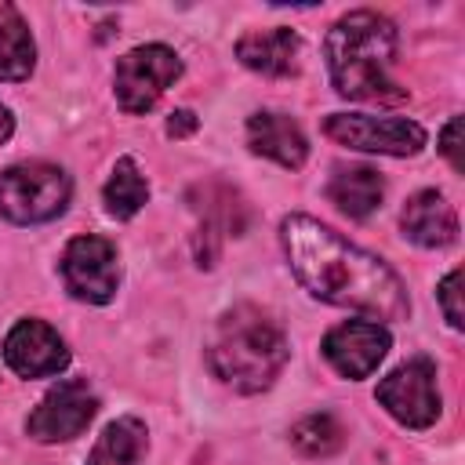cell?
<instances>
[{
    "label": "cell",
    "mask_w": 465,
    "mask_h": 465,
    "mask_svg": "<svg viewBox=\"0 0 465 465\" xmlns=\"http://www.w3.org/2000/svg\"><path fill=\"white\" fill-rule=\"evenodd\" d=\"M36 65V47L15 4H0V80H25Z\"/></svg>",
    "instance_id": "cell-17"
},
{
    "label": "cell",
    "mask_w": 465,
    "mask_h": 465,
    "mask_svg": "<svg viewBox=\"0 0 465 465\" xmlns=\"http://www.w3.org/2000/svg\"><path fill=\"white\" fill-rule=\"evenodd\" d=\"M280 240L298 283L331 305L367 312L374 320H403L411 312L400 276L371 251L341 240L309 214H287Z\"/></svg>",
    "instance_id": "cell-1"
},
{
    "label": "cell",
    "mask_w": 465,
    "mask_h": 465,
    "mask_svg": "<svg viewBox=\"0 0 465 465\" xmlns=\"http://www.w3.org/2000/svg\"><path fill=\"white\" fill-rule=\"evenodd\" d=\"M440 149H443V156L450 160L454 171L465 167V156H461V116H450V120H447V127H443V134H440Z\"/></svg>",
    "instance_id": "cell-21"
},
{
    "label": "cell",
    "mask_w": 465,
    "mask_h": 465,
    "mask_svg": "<svg viewBox=\"0 0 465 465\" xmlns=\"http://www.w3.org/2000/svg\"><path fill=\"white\" fill-rule=\"evenodd\" d=\"M327 196L341 214L367 218L371 211H378V203L385 196V182H381V174L374 167H349V171H338L331 178Z\"/></svg>",
    "instance_id": "cell-16"
},
{
    "label": "cell",
    "mask_w": 465,
    "mask_h": 465,
    "mask_svg": "<svg viewBox=\"0 0 465 465\" xmlns=\"http://www.w3.org/2000/svg\"><path fill=\"white\" fill-rule=\"evenodd\" d=\"M193 131H196V116H193L189 109H178V113L167 116V134H171V138H185V134H193Z\"/></svg>",
    "instance_id": "cell-22"
},
{
    "label": "cell",
    "mask_w": 465,
    "mask_h": 465,
    "mask_svg": "<svg viewBox=\"0 0 465 465\" xmlns=\"http://www.w3.org/2000/svg\"><path fill=\"white\" fill-rule=\"evenodd\" d=\"M298 54H302V44L283 25L254 29V33L236 40V58L247 69L265 73V76H291V73H298Z\"/></svg>",
    "instance_id": "cell-14"
},
{
    "label": "cell",
    "mask_w": 465,
    "mask_h": 465,
    "mask_svg": "<svg viewBox=\"0 0 465 465\" xmlns=\"http://www.w3.org/2000/svg\"><path fill=\"white\" fill-rule=\"evenodd\" d=\"M247 145H251V153L269 156L291 171H298L309 156V142H305L302 127L287 113H269V109H262L247 120Z\"/></svg>",
    "instance_id": "cell-12"
},
{
    "label": "cell",
    "mask_w": 465,
    "mask_h": 465,
    "mask_svg": "<svg viewBox=\"0 0 465 465\" xmlns=\"http://www.w3.org/2000/svg\"><path fill=\"white\" fill-rule=\"evenodd\" d=\"M11 131H15V116H11L7 105H0V145L11 138Z\"/></svg>",
    "instance_id": "cell-23"
},
{
    "label": "cell",
    "mask_w": 465,
    "mask_h": 465,
    "mask_svg": "<svg viewBox=\"0 0 465 465\" xmlns=\"http://www.w3.org/2000/svg\"><path fill=\"white\" fill-rule=\"evenodd\" d=\"M4 360L22 378H47L69 367V349L44 320H18L4 338Z\"/></svg>",
    "instance_id": "cell-10"
},
{
    "label": "cell",
    "mask_w": 465,
    "mask_h": 465,
    "mask_svg": "<svg viewBox=\"0 0 465 465\" xmlns=\"http://www.w3.org/2000/svg\"><path fill=\"white\" fill-rule=\"evenodd\" d=\"M62 280L73 298L87 305H105L116 294L120 283V265H116V247L102 236H76L69 240L62 254Z\"/></svg>",
    "instance_id": "cell-8"
},
{
    "label": "cell",
    "mask_w": 465,
    "mask_h": 465,
    "mask_svg": "<svg viewBox=\"0 0 465 465\" xmlns=\"http://www.w3.org/2000/svg\"><path fill=\"white\" fill-rule=\"evenodd\" d=\"M102 200H105V211H109L113 218H120V222L134 218V214L145 207V200H149V182L142 178V171H138V163H134L131 156H120V160H116V167H113V174H109V182H105V189H102Z\"/></svg>",
    "instance_id": "cell-18"
},
{
    "label": "cell",
    "mask_w": 465,
    "mask_h": 465,
    "mask_svg": "<svg viewBox=\"0 0 465 465\" xmlns=\"http://www.w3.org/2000/svg\"><path fill=\"white\" fill-rule=\"evenodd\" d=\"M98 411V396L87 389V381L69 378L47 389V396L36 403V411L25 418V432L36 443H62L80 436Z\"/></svg>",
    "instance_id": "cell-9"
},
{
    "label": "cell",
    "mask_w": 465,
    "mask_h": 465,
    "mask_svg": "<svg viewBox=\"0 0 465 465\" xmlns=\"http://www.w3.org/2000/svg\"><path fill=\"white\" fill-rule=\"evenodd\" d=\"M436 294H440V309H443L447 323H450L454 331H461V327H465V312H461V269L447 272Z\"/></svg>",
    "instance_id": "cell-20"
},
{
    "label": "cell",
    "mask_w": 465,
    "mask_h": 465,
    "mask_svg": "<svg viewBox=\"0 0 465 465\" xmlns=\"http://www.w3.org/2000/svg\"><path fill=\"white\" fill-rule=\"evenodd\" d=\"M389 331L371 320H349L327 331L323 356L341 378H367L389 352Z\"/></svg>",
    "instance_id": "cell-11"
},
{
    "label": "cell",
    "mask_w": 465,
    "mask_h": 465,
    "mask_svg": "<svg viewBox=\"0 0 465 465\" xmlns=\"http://www.w3.org/2000/svg\"><path fill=\"white\" fill-rule=\"evenodd\" d=\"M287 352V338L269 312H262L258 305H232L214 323L207 363L214 378H222L236 392H262L283 371Z\"/></svg>",
    "instance_id": "cell-3"
},
{
    "label": "cell",
    "mask_w": 465,
    "mask_h": 465,
    "mask_svg": "<svg viewBox=\"0 0 465 465\" xmlns=\"http://www.w3.org/2000/svg\"><path fill=\"white\" fill-rule=\"evenodd\" d=\"M291 443L305 458H327L345 443V429L331 414H305L302 421L291 425Z\"/></svg>",
    "instance_id": "cell-19"
},
{
    "label": "cell",
    "mask_w": 465,
    "mask_h": 465,
    "mask_svg": "<svg viewBox=\"0 0 465 465\" xmlns=\"http://www.w3.org/2000/svg\"><path fill=\"white\" fill-rule=\"evenodd\" d=\"M400 222H403L407 240H414L418 247H450L458 240V214L436 189L414 193Z\"/></svg>",
    "instance_id": "cell-13"
},
{
    "label": "cell",
    "mask_w": 465,
    "mask_h": 465,
    "mask_svg": "<svg viewBox=\"0 0 465 465\" xmlns=\"http://www.w3.org/2000/svg\"><path fill=\"white\" fill-rule=\"evenodd\" d=\"M327 138L360 153L414 156L425 145V127L407 116H367V113H331L323 120Z\"/></svg>",
    "instance_id": "cell-6"
},
{
    "label": "cell",
    "mask_w": 465,
    "mask_h": 465,
    "mask_svg": "<svg viewBox=\"0 0 465 465\" xmlns=\"http://www.w3.org/2000/svg\"><path fill=\"white\" fill-rule=\"evenodd\" d=\"M149 450V432L138 418L124 414L116 421L105 425V432L98 436V443L87 454V465H142Z\"/></svg>",
    "instance_id": "cell-15"
},
{
    "label": "cell",
    "mask_w": 465,
    "mask_h": 465,
    "mask_svg": "<svg viewBox=\"0 0 465 465\" xmlns=\"http://www.w3.org/2000/svg\"><path fill=\"white\" fill-rule=\"evenodd\" d=\"M182 76V62L171 47L163 44H145L127 51L124 58H116V102L124 113H149L160 94Z\"/></svg>",
    "instance_id": "cell-5"
},
{
    "label": "cell",
    "mask_w": 465,
    "mask_h": 465,
    "mask_svg": "<svg viewBox=\"0 0 465 465\" xmlns=\"http://www.w3.org/2000/svg\"><path fill=\"white\" fill-rule=\"evenodd\" d=\"M331 84L356 102H400L403 87L389 76L396 58V25L378 11H352L338 18L323 44Z\"/></svg>",
    "instance_id": "cell-2"
},
{
    "label": "cell",
    "mask_w": 465,
    "mask_h": 465,
    "mask_svg": "<svg viewBox=\"0 0 465 465\" xmlns=\"http://www.w3.org/2000/svg\"><path fill=\"white\" fill-rule=\"evenodd\" d=\"M378 403L407 429H429L440 418V389L436 367L425 356L400 363L392 374L378 381Z\"/></svg>",
    "instance_id": "cell-7"
},
{
    "label": "cell",
    "mask_w": 465,
    "mask_h": 465,
    "mask_svg": "<svg viewBox=\"0 0 465 465\" xmlns=\"http://www.w3.org/2000/svg\"><path fill=\"white\" fill-rule=\"evenodd\" d=\"M69 174L54 163H15L0 174V214L15 225L51 222L69 203Z\"/></svg>",
    "instance_id": "cell-4"
}]
</instances>
